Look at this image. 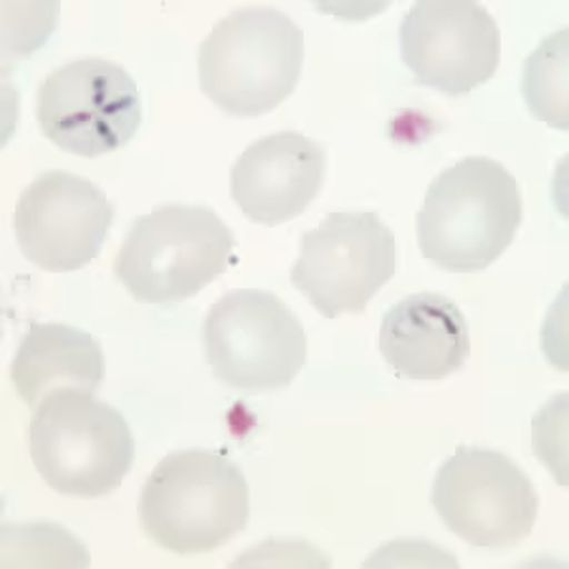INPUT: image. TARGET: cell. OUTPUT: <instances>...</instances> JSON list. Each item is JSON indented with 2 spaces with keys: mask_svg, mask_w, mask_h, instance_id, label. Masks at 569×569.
I'll use <instances>...</instances> for the list:
<instances>
[{
  "mask_svg": "<svg viewBox=\"0 0 569 569\" xmlns=\"http://www.w3.org/2000/svg\"><path fill=\"white\" fill-rule=\"evenodd\" d=\"M327 177V150L297 131L251 142L230 171V194L247 219L278 227L310 208Z\"/></svg>",
  "mask_w": 569,
  "mask_h": 569,
  "instance_id": "cell-12",
  "label": "cell"
},
{
  "mask_svg": "<svg viewBox=\"0 0 569 569\" xmlns=\"http://www.w3.org/2000/svg\"><path fill=\"white\" fill-rule=\"evenodd\" d=\"M397 270L395 233L372 211L329 213L306 232L291 283L327 319L362 313Z\"/></svg>",
  "mask_w": 569,
  "mask_h": 569,
  "instance_id": "cell-9",
  "label": "cell"
},
{
  "mask_svg": "<svg viewBox=\"0 0 569 569\" xmlns=\"http://www.w3.org/2000/svg\"><path fill=\"white\" fill-rule=\"evenodd\" d=\"M431 503L448 530L480 549H507L530 536L539 496L498 450L458 447L435 477Z\"/></svg>",
  "mask_w": 569,
  "mask_h": 569,
  "instance_id": "cell-8",
  "label": "cell"
},
{
  "mask_svg": "<svg viewBox=\"0 0 569 569\" xmlns=\"http://www.w3.org/2000/svg\"><path fill=\"white\" fill-rule=\"evenodd\" d=\"M380 351L408 380H442L466 365L471 338L460 308L439 292H416L386 311Z\"/></svg>",
  "mask_w": 569,
  "mask_h": 569,
  "instance_id": "cell-13",
  "label": "cell"
},
{
  "mask_svg": "<svg viewBox=\"0 0 569 569\" xmlns=\"http://www.w3.org/2000/svg\"><path fill=\"white\" fill-rule=\"evenodd\" d=\"M525 203L509 169L486 156H467L429 188L416 228L423 257L440 270L482 272L511 247Z\"/></svg>",
  "mask_w": 569,
  "mask_h": 569,
  "instance_id": "cell-1",
  "label": "cell"
},
{
  "mask_svg": "<svg viewBox=\"0 0 569 569\" xmlns=\"http://www.w3.org/2000/svg\"><path fill=\"white\" fill-rule=\"evenodd\" d=\"M522 93L537 120L568 130V29L547 37L526 59Z\"/></svg>",
  "mask_w": 569,
  "mask_h": 569,
  "instance_id": "cell-15",
  "label": "cell"
},
{
  "mask_svg": "<svg viewBox=\"0 0 569 569\" xmlns=\"http://www.w3.org/2000/svg\"><path fill=\"white\" fill-rule=\"evenodd\" d=\"M402 63L416 84L466 96L496 74L501 34L490 12L472 0H421L399 29Z\"/></svg>",
  "mask_w": 569,
  "mask_h": 569,
  "instance_id": "cell-10",
  "label": "cell"
},
{
  "mask_svg": "<svg viewBox=\"0 0 569 569\" xmlns=\"http://www.w3.org/2000/svg\"><path fill=\"white\" fill-rule=\"evenodd\" d=\"M201 332L214 376L243 393L287 388L308 359V338L295 311L262 289L224 295L209 308Z\"/></svg>",
  "mask_w": 569,
  "mask_h": 569,
  "instance_id": "cell-6",
  "label": "cell"
},
{
  "mask_svg": "<svg viewBox=\"0 0 569 569\" xmlns=\"http://www.w3.org/2000/svg\"><path fill=\"white\" fill-rule=\"evenodd\" d=\"M29 450L46 485L67 498L114 492L136 458L130 426L117 408L71 388L46 395L34 408Z\"/></svg>",
  "mask_w": 569,
  "mask_h": 569,
  "instance_id": "cell-4",
  "label": "cell"
},
{
  "mask_svg": "<svg viewBox=\"0 0 569 569\" xmlns=\"http://www.w3.org/2000/svg\"><path fill=\"white\" fill-rule=\"evenodd\" d=\"M10 378L31 408L58 389L93 393L104 380L101 343L69 325L31 323L13 357Z\"/></svg>",
  "mask_w": 569,
  "mask_h": 569,
  "instance_id": "cell-14",
  "label": "cell"
},
{
  "mask_svg": "<svg viewBox=\"0 0 569 569\" xmlns=\"http://www.w3.org/2000/svg\"><path fill=\"white\" fill-rule=\"evenodd\" d=\"M114 206L84 177L53 169L21 192L13 230L27 260L44 272H74L98 257Z\"/></svg>",
  "mask_w": 569,
  "mask_h": 569,
  "instance_id": "cell-11",
  "label": "cell"
},
{
  "mask_svg": "<svg viewBox=\"0 0 569 569\" xmlns=\"http://www.w3.org/2000/svg\"><path fill=\"white\" fill-rule=\"evenodd\" d=\"M236 238L213 209L163 206L137 217L126 236L114 276L142 305L196 297L233 262Z\"/></svg>",
  "mask_w": 569,
  "mask_h": 569,
  "instance_id": "cell-5",
  "label": "cell"
},
{
  "mask_svg": "<svg viewBox=\"0 0 569 569\" xmlns=\"http://www.w3.org/2000/svg\"><path fill=\"white\" fill-rule=\"evenodd\" d=\"M137 512L142 531L158 547L181 557L203 555L246 530L249 485L224 456L182 450L154 467Z\"/></svg>",
  "mask_w": 569,
  "mask_h": 569,
  "instance_id": "cell-2",
  "label": "cell"
},
{
  "mask_svg": "<svg viewBox=\"0 0 569 569\" xmlns=\"http://www.w3.org/2000/svg\"><path fill=\"white\" fill-rule=\"evenodd\" d=\"M305 33L276 8H241L217 21L198 50L206 98L232 117L254 118L297 90Z\"/></svg>",
  "mask_w": 569,
  "mask_h": 569,
  "instance_id": "cell-3",
  "label": "cell"
},
{
  "mask_svg": "<svg viewBox=\"0 0 569 569\" xmlns=\"http://www.w3.org/2000/svg\"><path fill=\"white\" fill-rule=\"evenodd\" d=\"M37 122L46 139L82 158L122 149L141 128V93L122 66L74 59L50 72L37 93Z\"/></svg>",
  "mask_w": 569,
  "mask_h": 569,
  "instance_id": "cell-7",
  "label": "cell"
}]
</instances>
